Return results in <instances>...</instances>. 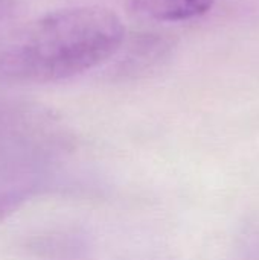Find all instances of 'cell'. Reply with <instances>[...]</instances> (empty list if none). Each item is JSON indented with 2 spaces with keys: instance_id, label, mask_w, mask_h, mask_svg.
I'll use <instances>...</instances> for the list:
<instances>
[{
  "instance_id": "obj_1",
  "label": "cell",
  "mask_w": 259,
  "mask_h": 260,
  "mask_svg": "<svg viewBox=\"0 0 259 260\" xmlns=\"http://www.w3.org/2000/svg\"><path fill=\"white\" fill-rule=\"evenodd\" d=\"M125 43L121 17L101 5L46 12L0 44V82L52 84L79 76L114 58Z\"/></svg>"
},
{
  "instance_id": "obj_2",
  "label": "cell",
  "mask_w": 259,
  "mask_h": 260,
  "mask_svg": "<svg viewBox=\"0 0 259 260\" xmlns=\"http://www.w3.org/2000/svg\"><path fill=\"white\" fill-rule=\"evenodd\" d=\"M67 143H46L0 158V221L52 184Z\"/></svg>"
},
{
  "instance_id": "obj_3",
  "label": "cell",
  "mask_w": 259,
  "mask_h": 260,
  "mask_svg": "<svg viewBox=\"0 0 259 260\" xmlns=\"http://www.w3.org/2000/svg\"><path fill=\"white\" fill-rule=\"evenodd\" d=\"M64 139V125L49 108L18 98H0V158Z\"/></svg>"
},
{
  "instance_id": "obj_4",
  "label": "cell",
  "mask_w": 259,
  "mask_h": 260,
  "mask_svg": "<svg viewBox=\"0 0 259 260\" xmlns=\"http://www.w3.org/2000/svg\"><path fill=\"white\" fill-rule=\"evenodd\" d=\"M215 0H131L134 14L154 21H183L206 14Z\"/></svg>"
},
{
  "instance_id": "obj_5",
  "label": "cell",
  "mask_w": 259,
  "mask_h": 260,
  "mask_svg": "<svg viewBox=\"0 0 259 260\" xmlns=\"http://www.w3.org/2000/svg\"><path fill=\"white\" fill-rule=\"evenodd\" d=\"M169 47V43L156 34H143L137 40L130 41L128 46L124 43L121 47V50H124V58L118 62L119 72L137 73L150 70L166 56Z\"/></svg>"
},
{
  "instance_id": "obj_6",
  "label": "cell",
  "mask_w": 259,
  "mask_h": 260,
  "mask_svg": "<svg viewBox=\"0 0 259 260\" xmlns=\"http://www.w3.org/2000/svg\"><path fill=\"white\" fill-rule=\"evenodd\" d=\"M21 15L23 5L18 0H0V37L12 34Z\"/></svg>"
}]
</instances>
